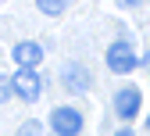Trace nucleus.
<instances>
[{
  "label": "nucleus",
  "instance_id": "6e6552de",
  "mask_svg": "<svg viewBox=\"0 0 150 136\" xmlns=\"http://www.w3.org/2000/svg\"><path fill=\"white\" fill-rule=\"evenodd\" d=\"M14 136H43V125L36 122V118H29V122L18 125V132H14Z\"/></svg>",
  "mask_w": 150,
  "mask_h": 136
},
{
  "label": "nucleus",
  "instance_id": "f257e3e1",
  "mask_svg": "<svg viewBox=\"0 0 150 136\" xmlns=\"http://www.w3.org/2000/svg\"><path fill=\"white\" fill-rule=\"evenodd\" d=\"M104 61H107V68H111V72L129 75V72H132V68L139 65V57H136V50H132V43H129V40H115V43L107 47Z\"/></svg>",
  "mask_w": 150,
  "mask_h": 136
},
{
  "label": "nucleus",
  "instance_id": "423d86ee",
  "mask_svg": "<svg viewBox=\"0 0 150 136\" xmlns=\"http://www.w3.org/2000/svg\"><path fill=\"white\" fill-rule=\"evenodd\" d=\"M14 97H22V100H36V97L43 93V79H40V72H14Z\"/></svg>",
  "mask_w": 150,
  "mask_h": 136
},
{
  "label": "nucleus",
  "instance_id": "39448f33",
  "mask_svg": "<svg viewBox=\"0 0 150 136\" xmlns=\"http://www.w3.org/2000/svg\"><path fill=\"white\" fill-rule=\"evenodd\" d=\"M11 61L18 65V72H36V65L43 61V47L32 43V40H22L11 47Z\"/></svg>",
  "mask_w": 150,
  "mask_h": 136
},
{
  "label": "nucleus",
  "instance_id": "1a4fd4ad",
  "mask_svg": "<svg viewBox=\"0 0 150 136\" xmlns=\"http://www.w3.org/2000/svg\"><path fill=\"white\" fill-rule=\"evenodd\" d=\"M122 7H136V4H143V0H118Z\"/></svg>",
  "mask_w": 150,
  "mask_h": 136
},
{
  "label": "nucleus",
  "instance_id": "0eeeda50",
  "mask_svg": "<svg viewBox=\"0 0 150 136\" xmlns=\"http://www.w3.org/2000/svg\"><path fill=\"white\" fill-rule=\"evenodd\" d=\"M36 7H40L43 14H61L68 7V0H36Z\"/></svg>",
  "mask_w": 150,
  "mask_h": 136
},
{
  "label": "nucleus",
  "instance_id": "9d476101",
  "mask_svg": "<svg viewBox=\"0 0 150 136\" xmlns=\"http://www.w3.org/2000/svg\"><path fill=\"white\" fill-rule=\"evenodd\" d=\"M115 136H132V129H129V125H122V129H118Z\"/></svg>",
  "mask_w": 150,
  "mask_h": 136
},
{
  "label": "nucleus",
  "instance_id": "7ed1b4c3",
  "mask_svg": "<svg viewBox=\"0 0 150 136\" xmlns=\"http://www.w3.org/2000/svg\"><path fill=\"white\" fill-rule=\"evenodd\" d=\"M139 108H143V93H139V86L125 83V86L115 93V111H118V118H122V122H132L136 115H139Z\"/></svg>",
  "mask_w": 150,
  "mask_h": 136
},
{
  "label": "nucleus",
  "instance_id": "9b49d317",
  "mask_svg": "<svg viewBox=\"0 0 150 136\" xmlns=\"http://www.w3.org/2000/svg\"><path fill=\"white\" fill-rule=\"evenodd\" d=\"M146 132H150V118H146Z\"/></svg>",
  "mask_w": 150,
  "mask_h": 136
},
{
  "label": "nucleus",
  "instance_id": "f03ea898",
  "mask_svg": "<svg viewBox=\"0 0 150 136\" xmlns=\"http://www.w3.org/2000/svg\"><path fill=\"white\" fill-rule=\"evenodd\" d=\"M50 129H54V136H79L82 132V111L79 108H54Z\"/></svg>",
  "mask_w": 150,
  "mask_h": 136
},
{
  "label": "nucleus",
  "instance_id": "20e7f679",
  "mask_svg": "<svg viewBox=\"0 0 150 136\" xmlns=\"http://www.w3.org/2000/svg\"><path fill=\"white\" fill-rule=\"evenodd\" d=\"M61 83H64L68 93H86V90L93 86V72H89L82 61H64V68H61Z\"/></svg>",
  "mask_w": 150,
  "mask_h": 136
}]
</instances>
